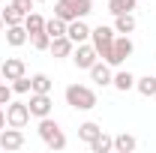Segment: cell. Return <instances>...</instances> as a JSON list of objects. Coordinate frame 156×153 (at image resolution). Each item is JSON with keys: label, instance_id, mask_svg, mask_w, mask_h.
Wrapping results in <instances>:
<instances>
[{"label": "cell", "instance_id": "obj_1", "mask_svg": "<svg viewBox=\"0 0 156 153\" xmlns=\"http://www.w3.org/2000/svg\"><path fill=\"white\" fill-rule=\"evenodd\" d=\"M90 39H93V48H96L99 60H105V63L111 66V57H114V27L99 24V27L90 30Z\"/></svg>", "mask_w": 156, "mask_h": 153}, {"label": "cell", "instance_id": "obj_2", "mask_svg": "<svg viewBox=\"0 0 156 153\" xmlns=\"http://www.w3.org/2000/svg\"><path fill=\"white\" fill-rule=\"evenodd\" d=\"M39 138L45 141L48 150H63V147H66V135H63L57 120H51V114L39 117Z\"/></svg>", "mask_w": 156, "mask_h": 153}, {"label": "cell", "instance_id": "obj_3", "mask_svg": "<svg viewBox=\"0 0 156 153\" xmlns=\"http://www.w3.org/2000/svg\"><path fill=\"white\" fill-rule=\"evenodd\" d=\"M93 12V0H57L54 3V15L63 21H75Z\"/></svg>", "mask_w": 156, "mask_h": 153}, {"label": "cell", "instance_id": "obj_4", "mask_svg": "<svg viewBox=\"0 0 156 153\" xmlns=\"http://www.w3.org/2000/svg\"><path fill=\"white\" fill-rule=\"evenodd\" d=\"M66 105H72L75 111H90V108H96V93L87 84H69L66 87Z\"/></svg>", "mask_w": 156, "mask_h": 153}, {"label": "cell", "instance_id": "obj_5", "mask_svg": "<svg viewBox=\"0 0 156 153\" xmlns=\"http://www.w3.org/2000/svg\"><path fill=\"white\" fill-rule=\"evenodd\" d=\"M6 123L15 126V129H24V126L30 123V108H27V102H9V105H6Z\"/></svg>", "mask_w": 156, "mask_h": 153}, {"label": "cell", "instance_id": "obj_6", "mask_svg": "<svg viewBox=\"0 0 156 153\" xmlns=\"http://www.w3.org/2000/svg\"><path fill=\"white\" fill-rule=\"evenodd\" d=\"M96 60H99V54H96V48H93V42H78V45H75L72 63H75L78 69H90Z\"/></svg>", "mask_w": 156, "mask_h": 153}, {"label": "cell", "instance_id": "obj_7", "mask_svg": "<svg viewBox=\"0 0 156 153\" xmlns=\"http://www.w3.org/2000/svg\"><path fill=\"white\" fill-rule=\"evenodd\" d=\"M24 147V132L9 126V129H0V150H21Z\"/></svg>", "mask_w": 156, "mask_h": 153}, {"label": "cell", "instance_id": "obj_8", "mask_svg": "<svg viewBox=\"0 0 156 153\" xmlns=\"http://www.w3.org/2000/svg\"><path fill=\"white\" fill-rule=\"evenodd\" d=\"M27 108H30V117H48L51 114V96L48 93H30Z\"/></svg>", "mask_w": 156, "mask_h": 153}, {"label": "cell", "instance_id": "obj_9", "mask_svg": "<svg viewBox=\"0 0 156 153\" xmlns=\"http://www.w3.org/2000/svg\"><path fill=\"white\" fill-rule=\"evenodd\" d=\"M24 72H27V66H24V60H21V57H6V60H3V66H0L3 81H15V78H21Z\"/></svg>", "mask_w": 156, "mask_h": 153}, {"label": "cell", "instance_id": "obj_10", "mask_svg": "<svg viewBox=\"0 0 156 153\" xmlns=\"http://www.w3.org/2000/svg\"><path fill=\"white\" fill-rule=\"evenodd\" d=\"M132 51H135V45H132V39H129V36H123V33L114 36V57H111V66H120Z\"/></svg>", "mask_w": 156, "mask_h": 153}, {"label": "cell", "instance_id": "obj_11", "mask_svg": "<svg viewBox=\"0 0 156 153\" xmlns=\"http://www.w3.org/2000/svg\"><path fill=\"white\" fill-rule=\"evenodd\" d=\"M66 36L72 39V42H87V39H90V27H87V24H84V18H75V21H69V24H66Z\"/></svg>", "mask_w": 156, "mask_h": 153}, {"label": "cell", "instance_id": "obj_12", "mask_svg": "<svg viewBox=\"0 0 156 153\" xmlns=\"http://www.w3.org/2000/svg\"><path fill=\"white\" fill-rule=\"evenodd\" d=\"M87 72H90V81H96L99 87H105V84H111V66H108V63H105V60H102V63H93V66H90V69H87Z\"/></svg>", "mask_w": 156, "mask_h": 153}, {"label": "cell", "instance_id": "obj_13", "mask_svg": "<svg viewBox=\"0 0 156 153\" xmlns=\"http://www.w3.org/2000/svg\"><path fill=\"white\" fill-rule=\"evenodd\" d=\"M54 57H72V51H75V42L69 36H57V39H51V48H48Z\"/></svg>", "mask_w": 156, "mask_h": 153}, {"label": "cell", "instance_id": "obj_14", "mask_svg": "<svg viewBox=\"0 0 156 153\" xmlns=\"http://www.w3.org/2000/svg\"><path fill=\"white\" fill-rule=\"evenodd\" d=\"M27 39H30V33L24 30V24H12V27H6V42H9L12 48H21Z\"/></svg>", "mask_w": 156, "mask_h": 153}, {"label": "cell", "instance_id": "obj_15", "mask_svg": "<svg viewBox=\"0 0 156 153\" xmlns=\"http://www.w3.org/2000/svg\"><path fill=\"white\" fill-rule=\"evenodd\" d=\"M111 84H114L120 93H126V90H132V87H135V75H132L129 69H120V72L111 78Z\"/></svg>", "mask_w": 156, "mask_h": 153}, {"label": "cell", "instance_id": "obj_16", "mask_svg": "<svg viewBox=\"0 0 156 153\" xmlns=\"http://www.w3.org/2000/svg\"><path fill=\"white\" fill-rule=\"evenodd\" d=\"M132 30H135V15H132V12H126V15H114V33L129 36Z\"/></svg>", "mask_w": 156, "mask_h": 153}, {"label": "cell", "instance_id": "obj_17", "mask_svg": "<svg viewBox=\"0 0 156 153\" xmlns=\"http://www.w3.org/2000/svg\"><path fill=\"white\" fill-rule=\"evenodd\" d=\"M87 147H90V153H108V150H114V138H111V135H105V132H99Z\"/></svg>", "mask_w": 156, "mask_h": 153}, {"label": "cell", "instance_id": "obj_18", "mask_svg": "<svg viewBox=\"0 0 156 153\" xmlns=\"http://www.w3.org/2000/svg\"><path fill=\"white\" fill-rule=\"evenodd\" d=\"M135 90L147 99L156 96V75H144V78H135Z\"/></svg>", "mask_w": 156, "mask_h": 153}, {"label": "cell", "instance_id": "obj_19", "mask_svg": "<svg viewBox=\"0 0 156 153\" xmlns=\"http://www.w3.org/2000/svg\"><path fill=\"white\" fill-rule=\"evenodd\" d=\"M66 24H69V21L57 18V15H54V18H45V33H48L51 39H57V36H66Z\"/></svg>", "mask_w": 156, "mask_h": 153}, {"label": "cell", "instance_id": "obj_20", "mask_svg": "<svg viewBox=\"0 0 156 153\" xmlns=\"http://www.w3.org/2000/svg\"><path fill=\"white\" fill-rule=\"evenodd\" d=\"M135 135H129V132H120V135H114V150L117 153H132L135 150Z\"/></svg>", "mask_w": 156, "mask_h": 153}, {"label": "cell", "instance_id": "obj_21", "mask_svg": "<svg viewBox=\"0 0 156 153\" xmlns=\"http://www.w3.org/2000/svg\"><path fill=\"white\" fill-rule=\"evenodd\" d=\"M99 132H102V126H99V123H93V120H87V123H81V126H78V138H81L84 144H90Z\"/></svg>", "mask_w": 156, "mask_h": 153}, {"label": "cell", "instance_id": "obj_22", "mask_svg": "<svg viewBox=\"0 0 156 153\" xmlns=\"http://www.w3.org/2000/svg\"><path fill=\"white\" fill-rule=\"evenodd\" d=\"M30 93H51V78L45 72H36L30 78Z\"/></svg>", "mask_w": 156, "mask_h": 153}, {"label": "cell", "instance_id": "obj_23", "mask_svg": "<svg viewBox=\"0 0 156 153\" xmlns=\"http://www.w3.org/2000/svg\"><path fill=\"white\" fill-rule=\"evenodd\" d=\"M24 30H27V33H39V30H45V18H42L39 12H27V15H24Z\"/></svg>", "mask_w": 156, "mask_h": 153}, {"label": "cell", "instance_id": "obj_24", "mask_svg": "<svg viewBox=\"0 0 156 153\" xmlns=\"http://www.w3.org/2000/svg\"><path fill=\"white\" fill-rule=\"evenodd\" d=\"M138 0H108V12L111 15H126V12H132L135 9Z\"/></svg>", "mask_w": 156, "mask_h": 153}, {"label": "cell", "instance_id": "obj_25", "mask_svg": "<svg viewBox=\"0 0 156 153\" xmlns=\"http://www.w3.org/2000/svg\"><path fill=\"white\" fill-rule=\"evenodd\" d=\"M0 15H3V24H6V27H12V24H24V15H21V12L12 6V3H9V6H6Z\"/></svg>", "mask_w": 156, "mask_h": 153}, {"label": "cell", "instance_id": "obj_26", "mask_svg": "<svg viewBox=\"0 0 156 153\" xmlns=\"http://www.w3.org/2000/svg\"><path fill=\"white\" fill-rule=\"evenodd\" d=\"M30 42H33V48H36V51H48V48H51V36H48L45 30L30 33Z\"/></svg>", "mask_w": 156, "mask_h": 153}, {"label": "cell", "instance_id": "obj_27", "mask_svg": "<svg viewBox=\"0 0 156 153\" xmlns=\"http://www.w3.org/2000/svg\"><path fill=\"white\" fill-rule=\"evenodd\" d=\"M12 93H30V78L27 75H21L12 81Z\"/></svg>", "mask_w": 156, "mask_h": 153}, {"label": "cell", "instance_id": "obj_28", "mask_svg": "<svg viewBox=\"0 0 156 153\" xmlns=\"http://www.w3.org/2000/svg\"><path fill=\"white\" fill-rule=\"evenodd\" d=\"M33 3H36V0H12V6L18 9L21 15H27V12H33Z\"/></svg>", "mask_w": 156, "mask_h": 153}, {"label": "cell", "instance_id": "obj_29", "mask_svg": "<svg viewBox=\"0 0 156 153\" xmlns=\"http://www.w3.org/2000/svg\"><path fill=\"white\" fill-rule=\"evenodd\" d=\"M12 102V84H0V105Z\"/></svg>", "mask_w": 156, "mask_h": 153}, {"label": "cell", "instance_id": "obj_30", "mask_svg": "<svg viewBox=\"0 0 156 153\" xmlns=\"http://www.w3.org/2000/svg\"><path fill=\"white\" fill-rule=\"evenodd\" d=\"M3 126H6V111L0 108V129H3Z\"/></svg>", "mask_w": 156, "mask_h": 153}, {"label": "cell", "instance_id": "obj_31", "mask_svg": "<svg viewBox=\"0 0 156 153\" xmlns=\"http://www.w3.org/2000/svg\"><path fill=\"white\" fill-rule=\"evenodd\" d=\"M3 27H6V24H3V15H0V30H3Z\"/></svg>", "mask_w": 156, "mask_h": 153}, {"label": "cell", "instance_id": "obj_32", "mask_svg": "<svg viewBox=\"0 0 156 153\" xmlns=\"http://www.w3.org/2000/svg\"><path fill=\"white\" fill-rule=\"evenodd\" d=\"M36 3H42V0H36Z\"/></svg>", "mask_w": 156, "mask_h": 153}]
</instances>
